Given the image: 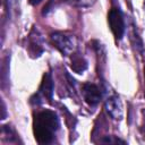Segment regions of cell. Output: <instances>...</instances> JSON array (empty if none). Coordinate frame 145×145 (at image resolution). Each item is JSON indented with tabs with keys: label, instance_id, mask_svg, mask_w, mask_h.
<instances>
[{
	"label": "cell",
	"instance_id": "cell-6",
	"mask_svg": "<svg viewBox=\"0 0 145 145\" xmlns=\"http://www.w3.org/2000/svg\"><path fill=\"white\" fill-rule=\"evenodd\" d=\"M39 94L42 95L45 99H49V100L52 99V94H53V82H52V78H51L50 74L44 75L43 82L41 84Z\"/></svg>",
	"mask_w": 145,
	"mask_h": 145
},
{
	"label": "cell",
	"instance_id": "cell-8",
	"mask_svg": "<svg viewBox=\"0 0 145 145\" xmlns=\"http://www.w3.org/2000/svg\"><path fill=\"white\" fill-rule=\"evenodd\" d=\"M102 142H104V143H125V140H121L119 138H112V137L103 138Z\"/></svg>",
	"mask_w": 145,
	"mask_h": 145
},
{
	"label": "cell",
	"instance_id": "cell-3",
	"mask_svg": "<svg viewBox=\"0 0 145 145\" xmlns=\"http://www.w3.org/2000/svg\"><path fill=\"white\" fill-rule=\"evenodd\" d=\"M51 41L54 44V46L62 53V54H70L74 51L75 42L74 39L62 34V33H53L51 35Z\"/></svg>",
	"mask_w": 145,
	"mask_h": 145
},
{
	"label": "cell",
	"instance_id": "cell-9",
	"mask_svg": "<svg viewBox=\"0 0 145 145\" xmlns=\"http://www.w3.org/2000/svg\"><path fill=\"white\" fill-rule=\"evenodd\" d=\"M74 2H76V3H78V5H80V6H88V5H91L94 0H72Z\"/></svg>",
	"mask_w": 145,
	"mask_h": 145
},
{
	"label": "cell",
	"instance_id": "cell-7",
	"mask_svg": "<svg viewBox=\"0 0 145 145\" xmlns=\"http://www.w3.org/2000/svg\"><path fill=\"white\" fill-rule=\"evenodd\" d=\"M87 67V63L86 61L84 60V58L79 57V56H75L71 60V68L74 71L78 72V74H82Z\"/></svg>",
	"mask_w": 145,
	"mask_h": 145
},
{
	"label": "cell",
	"instance_id": "cell-1",
	"mask_svg": "<svg viewBox=\"0 0 145 145\" xmlns=\"http://www.w3.org/2000/svg\"><path fill=\"white\" fill-rule=\"evenodd\" d=\"M59 128L57 114L50 110L42 111L34 119V135L39 144H49L53 140Z\"/></svg>",
	"mask_w": 145,
	"mask_h": 145
},
{
	"label": "cell",
	"instance_id": "cell-2",
	"mask_svg": "<svg viewBox=\"0 0 145 145\" xmlns=\"http://www.w3.org/2000/svg\"><path fill=\"white\" fill-rule=\"evenodd\" d=\"M108 22L116 39L120 40L125 33V20L122 12L118 8H112L108 15Z\"/></svg>",
	"mask_w": 145,
	"mask_h": 145
},
{
	"label": "cell",
	"instance_id": "cell-5",
	"mask_svg": "<svg viewBox=\"0 0 145 145\" xmlns=\"http://www.w3.org/2000/svg\"><path fill=\"white\" fill-rule=\"evenodd\" d=\"M105 109L106 112L116 120H120L122 118L123 114V110H122V105L120 100L117 96H111L106 100L105 102Z\"/></svg>",
	"mask_w": 145,
	"mask_h": 145
},
{
	"label": "cell",
	"instance_id": "cell-10",
	"mask_svg": "<svg viewBox=\"0 0 145 145\" xmlns=\"http://www.w3.org/2000/svg\"><path fill=\"white\" fill-rule=\"evenodd\" d=\"M42 0H29V3L31 5H37L39 2H41Z\"/></svg>",
	"mask_w": 145,
	"mask_h": 145
},
{
	"label": "cell",
	"instance_id": "cell-4",
	"mask_svg": "<svg viewBox=\"0 0 145 145\" xmlns=\"http://www.w3.org/2000/svg\"><path fill=\"white\" fill-rule=\"evenodd\" d=\"M83 96H84V100L89 105H96L100 102L102 94H101L100 88L95 84L87 83L83 86Z\"/></svg>",
	"mask_w": 145,
	"mask_h": 145
},
{
	"label": "cell",
	"instance_id": "cell-11",
	"mask_svg": "<svg viewBox=\"0 0 145 145\" xmlns=\"http://www.w3.org/2000/svg\"><path fill=\"white\" fill-rule=\"evenodd\" d=\"M142 133H143V135H144V137H145V125L142 127Z\"/></svg>",
	"mask_w": 145,
	"mask_h": 145
}]
</instances>
